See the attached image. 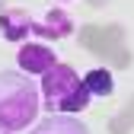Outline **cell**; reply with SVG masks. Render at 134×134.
Here are the masks:
<instances>
[{
	"mask_svg": "<svg viewBox=\"0 0 134 134\" xmlns=\"http://www.w3.org/2000/svg\"><path fill=\"white\" fill-rule=\"evenodd\" d=\"M42 109V86L23 70H0V134L35 128Z\"/></svg>",
	"mask_w": 134,
	"mask_h": 134,
	"instance_id": "obj_1",
	"label": "cell"
},
{
	"mask_svg": "<svg viewBox=\"0 0 134 134\" xmlns=\"http://www.w3.org/2000/svg\"><path fill=\"white\" fill-rule=\"evenodd\" d=\"M42 99L51 112H61V115H77L90 105V90L83 77L67 64H54L51 70L42 77Z\"/></svg>",
	"mask_w": 134,
	"mask_h": 134,
	"instance_id": "obj_2",
	"label": "cell"
},
{
	"mask_svg": "<svg viewBox=\"0 0 134 134\" xmlns=\"http://www.w3.org/2000/svg\"><path fill=\"white\" fill-rule=\"evenodd\" d=\"M16 61H19V70L23 74H29V77H45L58 64V54L48 45H42V42H26L19 48V54H16Z\"/></svg>",
	"mask_w": 134,
	"mask_h": 134,
	"instance_id": "obj_3",
	"label": "cell"
},
{
	"mask_svg": "<svg viewBox=\"0 0 134 134\" xmlns=\"http://www.w3.org/2000/svg\"><path fill=\"white\" fill-rule=\"evenodd\" d=\"M29 134H90V128L80 118H74V115L51 112V115H45L42 121H35V128H32Z\"/></svg>",
	"mask_w": 134,
	"mask_h": 134,
	"instance_id": "obj_4",
	"label": "cell"
},
{
	"mask_svg": "<svg viewBox=\"0 0 134 134\" xmlns=\"http://www.w3.org/2000/svg\"><path fill=\"white\" fill-rule=\"evenodd\" d=\"M0 32L10 38V42H26V35L35 32V19L26 16L23 10H10L0 16Z\"/></svg>",
	"mask_w": 134,
	"mask_h": 134,
	"instance_id": "obj_5",
	"label": "cell"
},
{
	"mask_svg": "<svg viewBox=\"0 0 134 134\" xmlns=\"http://www.w3.org/2000/svg\"><path fill=\"white\" fill-rule=\"evenodd\" d=\"M70 32H74V23L58 10L48 13V23H35V35L42 38H58V35H70Z\"/></svg>",
	"mask_w": 134,
	"mask_h": 134,
	"instance_id": "obj_6",
	"label": "cell"
},
{
	"mask_svg": "<svg viewBox=\"0 0 134 134\" xmlns=\"http://www.w3.org/2000/svg\"><path fill=\"white\" fill-rule=\"evenodd\" d=\"M83 83H86L90 96H112V90H115V80H112V74L105 67H93V70L83 77Z\"/></svg>",
	"mask_w": 134,
	"mask_h": 134,
	"instance_id": "obj_7",
	"label": "cell"
}]
</instances>
